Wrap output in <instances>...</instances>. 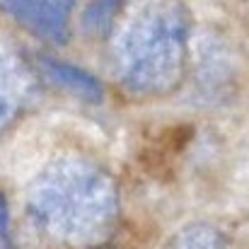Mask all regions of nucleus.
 I'll use <instances>...</instances> for the list:
<instances>
[{
  "mask_svg": "<svg viewBox=\"0 0 249 249\" xmlns=\"http://www.w3.org/2000/svg\"><path fill=\"white\" fill-rule=\"evenodd\" d=\"M29 208L53 240L92 247L111 232L119 201L104 172L87 162L63 160L39 174L29 191Z\"/></svg>",
  "mask_w": 249,
  "mask_h": 249,
  "instance_id": "nucleus-1",
  "label": "nucleus"
},
{
  "mask_svg": "<svg viewBox=\"0 0 249 249\" xmlns=\"http://www.w3.org/2000/svg\"><path fill=\"white\" fill-rule=\"evenodd\" d=\"M186 22L172 0H148L121 27L114 56L124 83L136 92H165L184 63Z\"/></svg>",
  "mask_w": 249,
  "mask_h": 249,
  "instance_id": "nucleus-2",
  "label": "nucleus"
},
{
  "mask_svg": "<svg viewBox=\"0 0 249 249\" xmlns=\"http://www.w3.org/2000/svg\"><path fill=\"white\" fill-rule=\"evenodd\" d=\"M10 12L39 36L63 41L68 36V17L73 0H7Z\"/></svg>",
  "mask_w": 249,
  "mask_h": 249,
  "instance_id": "nucleus-3",
  "label": "nucleus"
},
{
  "mask_svg": "<svg viewBox=\"0 0 249 249\" xmlns=\"http://www.w3.org/2000/svg\"><path fill=\"white\" fill-rule=\"evenodd\" d=\"M22 71L17 58L0 44V126L10 121L22 99Z\"/></svg>",
  "mask_w": 249,
  "mask_h": 249,
  "instance_id": "nucleus-4",
  "label": "nucleus"
},
{
  "mask_svg": "<svg viewBox=\"0 0 249 249\" xmlns=\"http://www.w3.org/2000/svg\"><path fill=\"white\" fill-rule=\"evenodd\" d=\"M46 71L56 83L71 87L73 92L83 94L87 99H99L102 97V87L94 83V78L85 75L78 68H71V66H63V63H46Z\"/></svg>",
  "mask_w": 249,
  "mask_h": 249,
  "instance_id": "nucleus-5",
  "label": "nucleus"
},
{
  "mask_svg": "<svg viewBox=\"0 0 249 249\" xmlns=\"http://www.w3.org/2000/svg\"><path fill=\"white\" fill-rule=\"evenodd\" d=\"M172 249H230L228 242L220 237V232L206 228V225H194L184 230L174 242Z\"/></svg>",
  "mask_w": 249,
  "mask_h": 249,
  "instance_id": "nucleus-6",
  "label": "nucleus"
}]
</instances>
